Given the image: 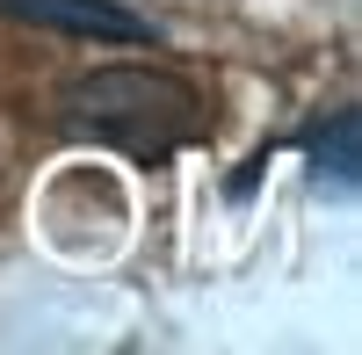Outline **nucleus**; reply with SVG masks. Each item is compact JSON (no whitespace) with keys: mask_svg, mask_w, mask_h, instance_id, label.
Instances as JSON below:
<instances>
[{"mask_svg":"<svg viewBox=\"0 0 362 355\" xmlns=\"http://www.w3.org/2000/svg\"><path fill=\"white\" fill-rule=\"evenodd\" d=\"M58 131L80 145H109V153H124L138 167H160L189 138H203V102L181 73L102 66L58 95Z\"/></svg>","mask_w":362,"mask_h":355,"instance_id":"f257e3e1","label":"nucleus"},{"mask_svg":"<svg viewBox=\"0 0 362 355\" xmlns=\"http://www.w3.org/2000/svg\"><path fill=\"white\" fill-rule=\"evenodd\" d=\"M8 22H37V29H66V37H109V44H145L153 22L116 8V0H0Z\"/></svg>","mask_w":362,"mask_h":355,"instance_id":"f03ea898","label":"nucleus"},{"mask_svg":"<svg viewBox=\"0 0 362 355\" xmlns=\"http://www.w3.org/2000/svg\"><path fill=\"white\" fill-rule=\"evenodd\" d=\"M305 153L319 160V174L334 189H355L362 182V153H355V109H341L334 124H312L305 131Z\"/></svg>","mask_w":362,"mask_h":355,"instance_id":"7ed1b4c3","label":"nucleus"}]
</instances>
